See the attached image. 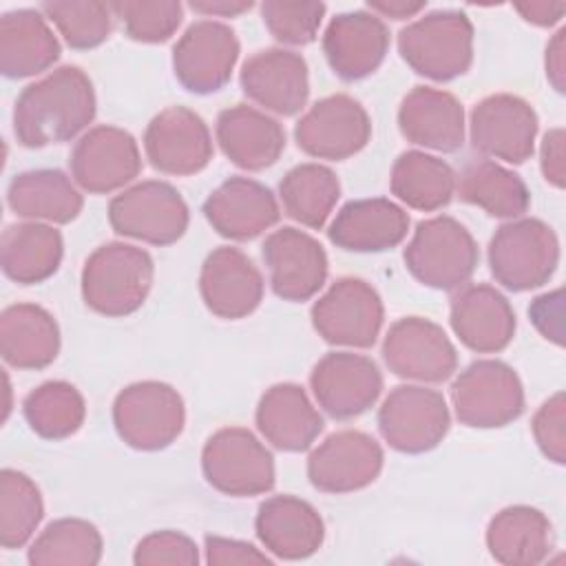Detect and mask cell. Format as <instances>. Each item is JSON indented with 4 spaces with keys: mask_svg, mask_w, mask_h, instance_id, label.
Segmentation results:
<instances>
[{
    "mask_svg": "<svg viewBox=\"0 0 566 566\" xmlns=\"http://www.w3.org/2000/svg\"><path fill=\"white\" fill-rule=\"evenodd\" d=\"M279 197L290 219L318 230L325 226L340 197V184L332 168L307 161L285 172L279 184Z\"/></svg>",
    "mask_w": 566,
    "mask_h": 566,
    "instance_id": "74e56055",
    "label": "cell"
},
{
    "mask_svg": "<svg viewBox=\"0 0 566 566\" xmlns=\"http://www.w3.org/2000/svg\"><path fill=\"white\" fill-rule=\"evenodd\" d=\"M254 420L272 447L290 453L310 449L323 431V416L296 382H279L265 389Z\"/></svg>",
    "mask_w": 566,
    "mask_h": 566,
    "instance_id": "f546056e",
    "label": "cell"
},
{
    "mask_svg": "<svg viewBox=\"0 0 566 566\" xmlns=\"http://www.w3.org/2000/svg\"><path fill=\"white\" fill-rule=\"evenodd\" d=\"M22 411L29 427L46 440L73 436L86 418L82 394L66 380H49L35 387L24 398Z\"/></svg>",
    "mask_w": 566,
    "mask_h": 566,
    "instance_id": "ab89813d",
    "label": "cell"
},
{
    "mask_svg": "<svg viewBox=\"0 0 566 566\" xmlns=\"http://www.w3.org/2000/svg\"><path fill=\"white\" fill-rule=\"evenodd\" d=\"M480 261L471 232L453 217L440 214L416 226L405 248V265L416 281L433 290H458Z\"/></svg>",
    "mask_w": 566,
    "mask_h": 566,
    "instance_id": "5b68a950",
    "label": "cell"
},
{
    "mask_svg": "<svg viewBox=\"0 0 566 566\" xmlns=\"http://www.w3.org/2000/svg\"><path fill=\"white\" fill-rule=\"evenodd\" d=\"M62 234L49 223H11L2 232L0 263L4 274L20 285L42 283L53 276L62 263Z\"/></svg>",
    "mask_w": 566,
    "mask_h": 566,
    "instance_id": "e575fe53",
    "label": "cell"
},
{
    "mask_svg": "<svg viewBox=\"0 0 566 566\" xmlns=\"http://www.w3.org/2000/svg\"><path fill=\"white\" fill-rule=\"evenodd\" d=\"M455 192L462 201L497 219H520L531 206L524 179L491 159L469 161L455 177Z\"/></svg>",
    "mask_w": 566,
    "mask_h": 566,
    "instance_id": "d590c367",
    "label": "cell"
},
{
    "mask_svg": "<svg viewBox=\"0 0 566 566\" xmlns=\"http://www.w3.org/2000/svg\"><path fill=\"white\" fill-rule=\"evenodd\" d=\"M203 214L221 237L250 241L274 226L281 210L272 190L261 181L230 177L203 201Z\"/></svg>",
    "mask_w": 566,
    "mask_h": 566,
    "instance_id": "d4e9b609",
    "label": "cell"
},
{
    "mask_svg": "<svg viewBox=\"0 0 566 566\" xmlns=\"http://www.w3.org/2000/svg\"><path fill=\"white\" fill-rule=\"evenodd\" d=\"M44 502L38 484L15 469L0 473V544L22 548L40 526Z\"/></svg>",
    "mask_w": 566,
    "mask_h": 566,
    "instance_id": "60d3db41",
    "label": "cell"
},
{
    "mask_svg": "<svg viewBox=\"0 0 566 566\" xmlns=\"http://www.w3.org/2000/svg\"><path fill=\"white\" fill-rule=\"evenodd\" d=\"M239 60L237 33L217 20H197L172 49L177 82L197 95H208L230 82Z\"/></svg>",
    "mask_w": 566,
    "mask_h": 566,
    "instance_id": "5bb4252c",
    "label": "cell"
},
{
    "mask_svg": "<svg viewBox=\"0 0 566 566\" xmlns=\"http://www.w3.org/2000/svg\"><path fill=\"white\" fill-rule=\"evenodd\" d=\"M155 276L153 256L130 243H104L88 254L82 268V298L104 316H128L137 312Z\"/></svg>",
    "mask_w": 566,
    "mask_h": 566,
    "instance_id": "7a4b0ae2",
    "label": "cell"
},
{
    "mask_svg": "<svg viewBox=\"0 0 566 566\" xmlns=\"http://www.w3.org/2000/svg\"><path fill=\"white\" fill-rule=\"evenodd\" d=\"M115 18L122 20L124 31L135 42L159 44L166 42L181 24L184 7L177 0H153V2H111Z\"/></svg>",
    "mask_w": 566,
    "mask_h": 566,
    "instance_id": "7bdbcfd3",
    "label": "cell"
},
{
    "mask_svg": "<svg viewBox=\"0 0 566 566\" xmlns=\"http://www.w3.org/2000/svg\"><path fill=\"white\" fill-rule=\"evenodd\" d=\"M398 51L418 75L433 82L455 80L473 62V24L453 9L427 13L400 29Z\"/></svg>",
    "mask_w": 566,
    "mask_h": 566,
    "instance_id": "3957f363",
    "label": "cell"
},
{
    "mask_svg": "<svg viewBox=\"0 0 566 566\" xmlns=\"http://www.w3.org/2000/svg\"><path fill=\"white\" fill-rule=\"evenodd\" d=\"M40 11L49 22L55 24L60 35L71 49L99 46L113 27V9L106 2L82 0V2H44Z\"/></svg>",
    "mask_w": 566,
    "mask_h": 566,
    "instance_id": "b9f144b4",
    "label": "cell"
},
{
    "mask_svg": "<svg viewBox=\"0 0 566 566\" xmlns=\"http://www.w3.org/2000/svg\"><path fill=\"white\" fill-rule=\"evenodd\" d=\"M261 544L281 559H305L325 539V524L318 511L294 495L268 497L254 520Z\"/></svg>",
    "mask_w": 566,
    "mask_h": 566,
    "instance_id": "4316f807",
    "label": "cell"
},
{
    "mask_svg": "<svg viewBox=\"0 0 566 566\" xmlns=\"http://www.w3.org/2000/svg\"><path fill=\"white\" fill-rule=\"evenodd\" d=\"M310 387L327 416L349 420L376 405L382 391V374L369 356L329 352L314 365Z\"/></svg>",
    "mask_w": 566,
    "mask_h": 566,
    "instance_id": "e0dca14e",
    "label": "cell"
},
{
    "mask_svg": "<svg viewBox=\"0 0 566 566\" xmlns=\"http://www.w3.org/2000/svg\"><path fill=\"white\" fill-rule=\"evenodd\" d=\"M325 15L323 2H296V0H265L261 4V18L270 35L290 46H305L316 40L318 27Z\"/></svg>",
    "mask_w": 566,
    "mask_h": 566,
    "instance_id": "ee69618b",
    "label": "cell"
},
{
    "mask_svg": "<svg viewBox=\"0 0 566 566\" xmlns=\"http://www.w3.org/2000/svg\"><path fill=\"white\" fill-rule=\"evenodd\" d=\"M539 168L544 179L553 188H564L566 168H564V128H551L539 148Z\"/></svg>",
    "mask_w": 566,
    "mask_h": 566,
    "instance_id": "681fc988",
    "label": "cell"
},
{
    "mask_svg": "<svg viewBox=\"0 0 566 566\" xmlns=\"http://www.w3.org/2000/svg\"><path fill=\"white\" fill-rule=\"evenodd\" d=\"M385 307L363 279L343 276L312 305V325L329 345L371 347L382 329Z\"/></svg>",
    "mask_w": 566,
    "mask_h": 566,
    "instance_id": "8fae6325",
    "label": "cell"
},
{
    "mask_svg": "<svg viewBox=\"0 0 566 566\" xmlns=\"http://www.w3.org/2000/svg\"><path fill=\"white\" fill-rule=\"evenodd\" d=\"M451 424L447 400L424 385L394 387L378 409V431L400 453L436 449Z\"/></svg>",
    "mask_w": 566,
    "mask_h": 566,
    "instance_id": "30bf717a",
    "label": "cell"
},
{
    "mask_svg": "<svg viewBox=\"0 0 566 566\" xmlns=\"http://www.w3.org/2000/svg\"><path fill=\"white\" fill-rule=\"evenodd\" d=\"M391 192L413 210L433 212L455 195V172L440 157L407 150L394 161Z\"/></svg>",
    "mask_w": 566,
    "mask_h": 566,
    "instance_id": "8d00e7d4",
    "label": "cell"
},
{
    "mask_svg": "<svg viewBox=\"0 0 566 566\" xmlns=\"http://www.w3.org/2000/svg\"><path fill=\"white\" fill-rule=\"evenodd\" d=\"M133 562L137 566H159V564H177V566H195L199 562L197 544L177 531H157L139 539L135 546Z\"/></svg>",
    "mask_w": 566,
    "mask_h": 566,
    "instance_id": "f6af8a7d",
    "label": "cell"
},
{
    "mask_svg": "<svg viewBox=\"0 0 566 566\" xmlns=\"http://www.w3.org/2000/svg\"><path fill=\"white\" fill-rule=\"evenodd\" d=\"M528 316L535 329L546 340L555 343L557 347L564 345V290L562 287L537 296L528 307Z\"/></svg>",
    "mask_w": 566,
    "mask_h": 566,
    "instance_id": "7dc6e473",
    "label": "cell"
},
{
    "mask_svg": "<svg viewBox=\"0 0 566 566\" xmlns=\"http://www.w3.org/2000/svg\"><path fill=\"white\" fill-rule=\"evenodd\" d=\"M557 265L559 239L542 219H511L489 241L491 274L511 292H526L548 283Z\"/></svg>",
    "mask_w": 566,
    "mask_h": 566,
    "instance_id": "277c9868",
    "label": "cell"
},
{
    "mask_svg": "<svg viewBox=\"0 0 566 566\" xmlns=\"http://www.w3.org/2000/svg\"><path fill=\"white\" fill-rule=\"evenodd\" d=\"M371 119L365 106L352 95L336 93L318 99L296 122V146L316 159L340 161L367 146Z\"/></svg>",
    "mask_w": 566,
    "mask_h": 566,
    "instance_id": "7c38bea8",
    "label": "cell"
},
{
    "mask_svg": "<svg viewBox=\"0 0 566 566\" xmlns=\"http://www.w3.org/2000/svg\"><path fill=\"white\" fill-rule=\"evenodd\" d=\"M73 181L93 195L124 188L142 170L135 137L117 126H95L73 146L69 157Z\"/></svg>",
    "mask_w": 566,
    "mask_h": 566,
    "instance_id": "2e32d148",
    "label": "cell"
},
{
    "mask_svg": "<svg viewBox=\"0 0 566 566\" xmlns=\"http://www.w3.org/2000/svg\"><path fill=\"white\" fill-rule=\"evenodd\" d=\"M382 447L365 431L327 436L307 458V478L323 493H352L369 486L382 471Z\"/></svg>",
    "mask_w": 566,
    "mask_h": 566,
    "instance_id": "ac0fdd59",
    "label": "cell"
},
{
    "mask_svg": "<svg viewBox=\"0 0 566 566\" xmlns=\"http://www.w3.org/2000/svg\"><path fill=\"white\" fill-rule=\"evenodd\" d=\"M190 9L203 15H219V18H234L252 9V2H234V0H221V2H190Z\"/></svg>",
    "mask_w": 566,
    "mask_h": 566,
    "instance_id": "db71d44e",
    "label": "cell"
},
{
    "mask_svg": "<svg viewBox=\"0 0 566 566\" xmlns=\"http://www.w3.org/2000/svg\"><path fill=\"white\" fill-rule=\"evenodd\" d=\"M263 261L270 272V285L285 301L312 298L327 279V254L307 232L292 226L268 234Z\"/></svg>",
    "mask_w": 566,
    "mask_h": 566,
    "instance_id": "ffe728a7",
    "label": "cell"
},
{
    "mask_svg": "<svg viewBox=\"0 0 566 566\" xmlns=\"http://www.w3.org/2000/svg\"><path fill=\"white\" fill-rule=\"evenodd\" d=\"M451 405L467 427H504L524 413V387L513 367L484 358L458 374L451 385Z\"/></svg>",
    "mask_w": 566,
    "mask_h": 566,
    "instance_id": "ba28073f",
    "label": "cell"
},
{
    "mask_svg": "<svg viewBox=\"0 0 566 566\" xmlns=\"http://www.w3.org/2000/svg\"><path fill=\"white\" fill-rule=\"evenodd\" d=\"M206 562L212 566L232 564H272V559L241 539H228L219 535L206 537Z\"/></svg>",
    "mask_w": 566,
    "mask_h": 566,
    "instance_id": "c3c4849f",
    "label": "cell"
},
{
    "mask_svg": "<svg viewBox=\"0 0 566 566\" xmlns=\"http://www.w3.org/2000/svg\"><path fill=\"white\" fill-rule=\"evenodd\" d=\"M449 321L471 352L495 354L515 336V312L506 296L489 283H464L451 296Z\"/></svg>",
    "mask_w": 566,
    "mask_h": 566,
    "instance_id": "7402d4cb",
    "label": "cell"
},
{
    "mask_svg": "<svg viewBox=\"0 0 566 566\" xmlns=\"http://www.w3.org/2000/svg\"><path fill=\"white\" fill-rule=\"evenodd\" d=\"M513 7L526 22L535 27H553L566 13L564 2H517Z\"/></svg>",
    "mask_w": 566,
    "mask_h": 566,
    "instance_id": "816d5d0a",
    "label": "cell"
},
{
    "mask_svg": "<svg viewBox=\"0 0 566 566\" xmlns=\"http://www.w3.org/2000/svg\"><path fill=\"white\" fill-rule=\"evenodd\" d=\"M117 436L137 451L170 447L184 431L186 407L179 391L159 380L124 387L113 402Z\"/></svg>",
    "mask_w": 566,
    "mask_h": 566,
    "instance_id": "8992f818",
    "label": "cell"
},
{
    "mask_svg": "<svg viewBox=\"0 0 566 566\" xmlns=\"http://www.w3.org/2000/svg\"><path fill=\"white\" fill-rule=\"evenodd\" d=\"M108 223L122 237L150 245H170L188 230L190 212L175 186L148 179L111 199Z\"/></svg>",
    "mask_w": 566,
    "mask_h": 566,
    "instance_id": "9c48e42d",
    "label": "cell"
},
{
    "mask_svg": "<svg viewBox=\"0 0 566 566\" xmlns=\"http://www.w3.org/2000/svg\"><path fill=\"white\" fill-rule=\"evenodd\" d=\"M398 128L416 146L438 153H455L464 144V108L455 95L433 88L413 86L400 102Z\"/></svg>",
    "mask_w": 566,
    "mask_h": 566,
    "instance_id": "484cf974",
    "label": "cell"
},
{
    "mask_svg": "<svg viewBox=\"0 0 566 566\" xmlns=\"http://www.w3.org/2000/svg\"><path fill=\"white\" fill-rule=\"evenodd\" d=\"M533 438L539 451L555 464L566 462V398L553 394L533 416Z\"/></svg>",
    "mask_w": 566,
    "mask_h": 566,
    "instance_id": "bcb514c9",
    "label": "cell"
},
{
    "mask_svg": "<svg viewBox=\"0 0 566 566\" xmlns=\"http://www.w3.org/2000/svg\"><path fill=\"white\" fill-rule=\"evenodd\" d=\"M486 546L500 564L535 566L542 564L553 548V524L535 506H506L491 517Z\"/></svg>",
    "mask_w": 566,
    "mask_h": 566,
    "instance_id": "d6a6232c",
    "label": "cell"
},
{
    "mask_svg": "<svg viewBox=\"0 0 566 566\" xmlns=\"http://www.w3.org/2000/svg\"><path fill=\"white\" fill-rule=\"evenodd\" d=\"M409 214L385 197L345 203L329 223L327 237L349 252H385L405 241Z\"/></svg>",
    "mask_w": 566,
    "mask_h": 566,
    "instance_id": "83f0119b",
    "label": "cell"
},
{
    "mask_svg": "<svg viewBox=\"0 0 566 566\" xmlns=\"http://www.w3.org/2000/svg\"><path fill=\"white\" fill-rule=\"evenodd\" d=\"M60 352L55 318L35 303H15L0 314V354L15 369H44Z\"/></svg>",
    "mask_w": 566,
    "mask_h": 566,
    "instance_id": "1f68e13d",
    "label": "cell"
},
{
    "mask_svg": "<svg viewBox=\"0 0 566 566\" xmlns=\"http://www.w3.org/2000/svg\"><path fill=\"white\" fill-rule=\"evenodd\" d=\"M389 42V29L382 18L360 9L332 18L323 35V53L340 80L354 82L382 64Z\"/></svg>",
    "mask_w": 566,
    "mask_h": 566,
    "instance_id": "cb8c5ba5",
    "label": "cell"
},
{
    "mask_svg": "<svg viewBox=\"0 0 566 566\" xmlns=\"http://www.w3.org/2000/svg\"><path fill=\"white\" fill-rule=\"evenodd\" d=\"M7 206L22 219L69 223L84 206L77 184L57 168L27 170L11 179Z\"/></svg>",
    "mask_w": 566,
    "mask_h": 566,
    "instance_id": "836d02e7",
    "label": "cell"
},
{
    "mask_svg": "<svg viewBox=\"0 0 566 566\" xmlns=\"http://www.w3.org/2000/svg\"><path fill=\"white\" fill-rule=\"evenodd\" d=\"M382 358L389 371L416 382H444L458 369V352L447 332L422 316H405L389 327Z\"/></svg>",
    "mask_w": 566,
    "mask_h": 566,
    "instance_id": "4fadbf2b",
    "label": "cell"
},
{
    "mask_svg": "<svg viewBox=\"0 0 566 566\" xmlns=\"http://www.w3.org/2000/svg\"><path fill=\"white\" fill-rule=\"evenodd\" d=\"M427 4L424 2H409V0H369L367 9L378 18L391 20H407L418 15Z\"/></svg>",
    "mask_w": 566,
    "mask_h": 566,
    "instance_id": "f5cc1de1",
    "label": "cell"
},
{
    "mask_svg": "<svg viewBox=\"0 0 566 566\" xmlns=\"http://www.w3.org/2000/svg\"><path fill=\"white\" fill-rule=\"evenodd\" d=\"M60 57V42L40 9H15L0 18V69L20 80L51 69Z\"/></svg>",
    "mask_w": 566,
    "mask_h": 566,
    "instance_id": "4dcf8cb0",
    "label": "cell"
},
{
    "mask_svg": "<svg viewBox=\"0 0 566 566\" xmlns=\"http://www.w3.org/2000/svg\"><path fill=\"white\" fill-rule=\"evenodd\" d=\"M201 471L212 489L232 497L268 493L276 482L272 453L243 427H223L206 440Z\"/></svg>",
    "mask_w": 566,
    "mask_h": 566,
    "instance_id": "52a82bcc",
    "label": "cell"
},
{
    "mask_svg": "<svg viewBox=\"0 0 566 566\" xmlns=\"http://www.w3.org/2000/svg\"><path fill=\"white\" fill-rule=\"evenodd\" d=\"M95 91L80 66H60L29 84L15 99L13 133L27 148L77 137L95 117Z\"/></svg>",
    "mask_w": 566,
    "mask_h": 566,
    "instance_id": "6da1fadb",
    "label": "cell"
},
{
    "mask_svg": "<svg viewBox=\"0 0 566 566\" xmlns=\"http://www.w3.org/2000/svg\"><path fill=\"white\" fill-rule=\"evenodd\" d=\"M104 542L95 524L80 517L51 522L31 544L33 566H95L102 559Z\"/></svg>",
    "mask_w": 566,
    "mask_h": 566,
    "instance_id": "f35d334b",
    "label": "cell"
},
{
    "mask_svg": "<svg viewBox=\"0 0 566 566\" xmlns=\"http://www.w3.org/2000/svg\"><path fill=\"white\" fill-rule=\"evenodd\" d=\"M263 276L252 259L230 245L212 250L199 274V292L206 307L226 321L252 314L263 301Z\"/></svg>",
    "mask_w": 566,
    "mask_h": 566,
    "instance_id": "44dd1931",
    "label": "cell"
},
{
    "mask_svg": "<svg viewBox=\"0 0 566 566\" xmlns=\"http://www.w3.org/2000/svg\"><path fill=\"white\" fill-rule=\"evenodd\" d=\"M217 142L223 155L243 170H263L285 150V130L268 113L234 104L217 117Z\"/></svg>",
    "mask_w": 566,
    "mask_h": 566,
    "instance_id": "f1b7e54d",
    "label": "cell"
},
{
    "mask_svg": "<svg viewBox=\"0 0 566 566\" xmlns=\"http://www.w3.org/2000/svg\"><path fill=\"white\" fill-rule=\"evenodd\" d=\"M546 77L557 93L566 91V29H559L546 44Z\"/></svg>",
    "mask_w": 566,
    "mask_h": 566,
    "instance_id": "f907efd6",
    "label": "cell"
},
{
    "mask_svg": "<svg viewBox=\"0 0 566 566\" xmlns=\"http://www.w3.org/2000/svg\"><path fill=\"white\" fill-rule=\"evenodd\" d=\"M144 150L159 172L186 177L210 164L212 137L206 122L195 111L168 106L146 126Z\"/></svg>",
    "mask_w": 566,
    "mask_h": 566,
    "instance_id": "d6986e66",
    "label": "cell"
},
{
    "mask_svg": "<svg viewBox=\"0 0 566 566\" xmlns=\"http://www.w3.org/2000/svg\"><path fill=\"white\" fill-rule=\"evenodd\" d=\"M243 93L265 111L290 117L296 115L310 95L305 60L287 49H263L241 66Z\"/></svg>",
    "mask_w": 566,
    "mask_h": 566,
    "instance_id": "603a6c76",
    "label": "cell"
},
{
    "mask_svg": "<svg viewBox=\"0 0 566 566\" xmlns=\"http://www.w3.org/2000/svg\"><path fill=\"white\" fill-rule=\"evenodd\" d=\"M469 135L473 148L482 155L506 164H524L535 150L537 115L526 99L495 93L473 106Z\"/></svg>",
    "mask_w": 566,
    "mask_h": 566,
    "instance_id": "9a60e30c",
    "label": "cell"
}]
</instances>
